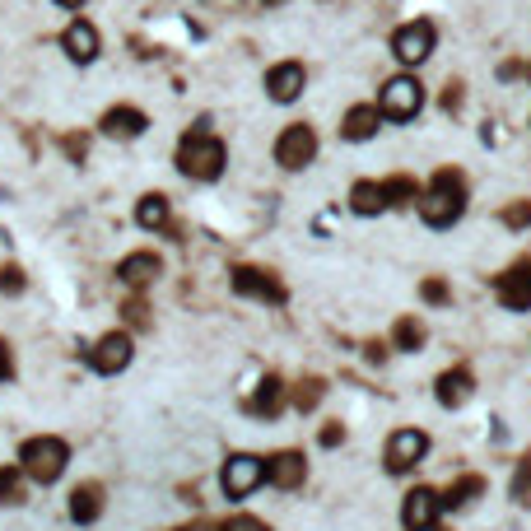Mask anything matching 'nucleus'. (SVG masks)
Masks as SVG:
<instances>
[{"instance_id": "f257e3e1", "label": "nucleus", "mask_w": 531, "mask_h": 531, "mask_svg": "<svg viewBox=\"0 0 531 531\" xmlns=\"http://www.w3.org/2000/svg\"><path fill=\"white\" fill-rule=\"evenodd\" d=\"M224 164H229V150L210 136V117H196V126H191L187 136H182V145H177V168H182V177H191V182H215V177L224 173Z\"/></svg>"}, {"instance_id": "f03ea898", "label": "nucleus", "mask_w": 531, "mask_h": 531, "mask_svg": "<svg viewBox=\"0 0 531 531\" xmlns=\"http://www.w3.org/2000/svg\"><path fill=\"white\" fill-rule=\"evenodd\" d=\"M415 205H420V219L429 229H452L466 215V177L457 168H438L429 191Z\"/></svg>"}, {"instance_id": "7ed1b4c3", "label": "nucleus", "mask_w": 531, "mask_h": 531, "mask_svg": "<svg viewBox=\"0 0 531 531\" xmlns=\"http://www.w3.org/2000/svg\"><path fill=\"white\" fill-rule=\"evenodd\" d=\"M66 466H70L66 438L38 434V438H28L24 448H19V471H24L28 480H38V485H56V480L66 476Z\"/></svg>"}, {"instance_id": "20e7f679", "label": "nucleus", "mask_w": 531, "mask_h": 531, "mask_svg": "<svg viewBox=\"0 0 531 531\" xmlns=\"http://www.w3.org/2000/svg\"><path fill=\"white\" fill-rule=\"evenodd\" d=\"M424 108V89L415 75H392V80L382 84L378 94V112L387 117V122H415Z\"/></svg>"}, {"instance_id": "39448f33", "label": "nucleus", "mask_w": 531, "mask_h": 531, "mask_svg": "<svg viewBox=\"0 0 531 531\" xmlns=\"http://www.w3.org/2000/svg\"><path fill=\"white\" fill-rule=\"evenodd\" d=\"M266 485V457H252V452H233L224 471H219V490L229 499H247Z\"/></svg>"}, {"instance_id": "423d86ee", "label": "nucleus", "mask_w": 531, "mask_h": 531, "mask_svg": "<svg viewBox=\"0 0 531 531\" xmlns=\"http://www.w3.org/2000/svg\"><path fill=\"white\" fill-rule=\"evenodd\" d=\"M429 457V434L424 429H396L387 438V448H382V466H387V476H406L415 466Z\"/></svg>"}, {"instance_id": "0eeeda50", "label": "nucleus", "mask_w": 531, "mask_h": 531, "mask_svg": "<svg viewBox=\"0 0 531 531\" xmlns=\"http://www.w3.org/2000/svg\"><path fill=\"white\" fill-rule=\"evenodd\" d=\"M229 285L238 299H257V303H271V308H280V303H289V289L280 285V275L261 271V266H233Z\"/></svg>"}, {"instance_id": "6e6552de", "label": "nucleus", "mask_w": 531, "mask_h": 531, "mask_svg": "<svg viewBox=\"0 0 531 531\" xmlns=\"http://www.w3.org/2000/svg\"><path fill=\"white\" fill-rule=\"evenodd\" d=\"M317 159V131L308 122H294L280 131V140H275V164L289 168V173H299V168H308Z\"/></svg>"}, {"instance_id": "1a4fd4ad", "label": "nucleus", "mask_w": 531, "mask_h": 531, "mask_svg": "<svg viewBox=\"0 0 531 531\" xmlns=\"http://www.w3.org/2000/svg\"><path fill=\"white\" fill-rule=\"evenodd\" d=\"M434 52V19H410L392 33V56L401 66H424Z\"/></svg>"}, {"instance_id": "9d476101", "label": "nucleus", "mask_w": 531, "mask_h": 531, "mask_svg": "<svg viewBox=\"0 0 531 531\" xmlns=\"http://www.w3.org/2000/svg\"><path fill=\"white\" fill-rule=\"evenodd\" d=\"M494 294H499V303H504L508 313H527L531 308V257L513 261L508 271L494 275Z\"/></svg>"}, {"instance_id": "9b49d317", "label": "nucleus", "mask_w": 531, "mask_h": 531, "mask_svg": "<svg viewBox=\"0 0 531 531\" xmlns=\"http://www.w3.org/2000/svg\"><path fill=\"white\" fill-rule=\"evenodd\" d=\"M131 354H136L131 336H126V331H108V336H98V345L84 354V359H89V368H94V373L112 378V373H122V368L131 364Z\"/></svg>"}, {"instance_id": "f8f14e48", "label": "nucleus", "mask_w": 531, "mask_h": 531, "mask_svg": "<svg viewBox=\"0 0 531 531\" xmlns=\"http://www.w3.org/2000/svg\"><path fill=\"white\" fill-rule=\"evenodd\" d=\"M438 513H443V504H438V490H429V485H415V490L401 499V527L406 531L438 527Z\"/></svg>"}, {"instance_id": "ddd939ff", "label": "nucleus", "mask_w": 531, "mask_h": 531, "mask_svg": "<svg viewBox=\"0 0 531 531\" xmlns=\"http://www.w3.org/2000/svg\"><path fill=\"white\" fill-rule=\"evenodd\" d=\"M434 396H438V406L443 410H462L471 396H476V373L466 364L448 368V373H438L434 378Z\"/></svg>"}, {"instance_id": "4468645a", "label": "nucleus", "mask_w": 531, "mask_h": 531, "mask_svg": "<svg viewBox=\"0 0 531 531\" xmlns=\"http://www.w3.org/2000/svg\"><path fill=\"white\" fill-rule=\"evenodd\" d=\"M285 406H289V387H285V378H275V373H266V378L257 382V392L243 401V410L257 415V420H280Z\"/></svg>"}, {"instance_id": "2eb2a0df", "label": "nucleus", "mask_w": 531, "mask_h": 531, "mask_svg": "<svg viewBox=\"0 0 531 531\" xmlns=\"http://www.w3.org/2000/svg\"><path fill=\"white\" fill-rule=\"evenodd\" d=\"M303 476H308V462H303L299 448H285V452H275V457H266V480H271L275 490H299Z\"/></svg>"}, {"instance_id": "dca6fc26", "label": "nucleus", "mask_w": 531, "mask_h": 531, "mask_svg": "<svg viewBox=\"0 0 531 531\" xmlns=\"http://www.w3.org/2000/svg\"><path fill=\"white\" fill-rule=\"evenodd\" d=\"M103 136H112V140H136V136H145V131H150V117H145V112L140 108H108L103 112Z\"/></svg>"}, {"instance_id": "f3484780", "label": "nucleus", "mask_w": 531, "mask_h": 531, "mask_svg": "<svg viewBox=\"0 0 531 531\" xmlns=\"http://www.w3.org/2000/svg\"><path fill=\"white\" fill-rule=\"evenodd\" d=\"M303 80H308V70H303L299 61H280V66L266 75V94H271L275 103H294V98L303 94Z\"/></svg>"}, {"instance_id": "a211bd4d", "label": "nucleus", "mask_w": 531, "mask_h": 531, "mask_svg": "<svg viewBox=\"0 0 531 531\" xmlns=\"http://www.w3.org/2000/svg\"><path fill=\"white\" fill-rule=\"evenodd\" d=\"M103 518V485L98 480H84V485H75V494H70V522L75 527H89V522Z\"/></svg>"}, {"instance_id": "6ab92c4d", "label": "nucleus", "mask_w": 531, "mask_h": 531, "mask_svg": "<svg viewBox=\"0 0 531 531\" xmlns=\"http://www.w3.org/2000/svg\"><path fill=\"white\" fill-rule=\"evenodd\" d=\"M117 275H122V285L145 289V285H154V280L164 275V261L154 257V252H131V257L117 266Z\"/></svg>"}, {"instance_id": "aec40b11", "label": "nucleus", "mask_w": 531, "mask_h": 531, "mask_svg": "<svg viewBox=\"0 0 531 531\" xmlns=\"http://www.w3.org/2000/svg\"><path fill=\"white\" fill-rule=\"evenodd\" d=\"M480 494H485V476H476V471H471V476H457V480H452L448 490L438 494V504H443V513H462V508L476 504Z\"/></svg>"}, {"instance_id": "412c9836", "label": "nucleus", "mask_w": 531, "mask_h": 531, "mask_svg": "<svg viewBox=\"0 0 531 531\" xmlns=\"http://www.w3.org/2000/svg\"><path fill=\"white\" fill-rule=\"evenodd\" d=\"M378 126H382V112L373 108V103H359V108L345 112L341 136L350 140V145H359V140H373V136H378Z\"/></svg>"}, {"instance_id": "4be33fe9", "label": "nucleus", "mask_w": 531, "mask_h": 531, "mask_svg": "<svg viewBox=\"0 0 531 531\" xmlns=\"http://www.w3.org/2000/svg\"><path fill=\"white\" fill-rule=\"evenodd\" d=\"M61 47L70 52V61H80V66H89L98 56V28L89 24V19H80V24L66 28V38H61Z\"/></svg>"}, {"instance_id": "5701e85b", "label": "nucleus", "mask_w": 531, "mask_h": 531, "mask_svg": "<svg viewBox=\"0 0 531 531\" xmlns=\"http://www.w3.org/2000/svg\"><path fill=\"white\" fill-rule=\"evenodd\" d=\"M350 210H354V215H364V219L382 215V210H387L382 182H354V187H350Z\"/></svg>"}, {"instance_id": "b1692460", "label": "nucleus", "mask_w": 531, "mask_h": 531, "mask_svg": "<svg viewBox=\"0 0 531 531\" xmlns=\"http://www.w3.org/2000/svg\"><path fill=\"white\" fill-rule=\"evenodd\" d=\"M136 224L140 229H164L168 224V196H159V191L140 196L136 201Z\"/></svg>"}, {"instance_id": "393cba45", "label": "nucleus", "mask_w": 531, "mask_h": 531, "mask_svg": "<svg viewBox=\"0 0 531 531\" xmlns=\"http://www.w3.org/2000/svg\"><path fill=\"white\" fill-rule=\"evenodd\" d=\"M392 345L401 354H420L424 350V322L420 317H401V322L392 327Z\"/></svg>"}, {"instance_id": "a878e982", "label": "nucleus", "mask_w": 531, "mask_h": 531, "mask_svg": "<svg viewBox=\"0 0 531 531\" xmlns=\"http://www.w3.org/2000/svg\"><path fill=\"white\" fill-rule=\"evenodd\" d=\"M382 196H387V210H392V205H415L420 201V187H415V177L410 173H396V177L382 182Z\"/></svg>"}, {"instance_id": "bb28decb", "label": "nucleus", "mask_w": 531, "mask_h": 531, "mask_svg": "<svg viewBox=\"0 0 531 531\" xmlns=\"http://www.w3.org/2000/svg\"><path fill=\"white\" fill-rule=\"evenodd\" d=\"M0 504H24V471L19 466H0Z\"/></svg>"}, {"instance_id": "cd10ccee", "label": "nucleus", "mask_w": 531, "mask_h": 531, "mask_svg": "<svg viewBox=\"0 0 531 531\" xmlns=\"http://www.w3.org/2000/svg\"><path fill=\"white\" fill-rule=\"evenodd\" d=\"M322 392H327V382L322 378H303L294 392H289V401H294V410H313L317 401H322Z\"/></svg>"}, {"instance_id": "c85d7f7f", "label": "nucleus", "mask_w": 531, "mask_h": 531, "mask_svg": "<svg viewBox=\"0 0 531 531\" xmlns=\"http://www.w3.org/2000/svg\"><path fill=\"white\" fill-rule=\"evenodd\" d=\"M508 494H513V504H522V508H531V457L513 471V480H508Z\"/></svg>"}, {"instance_id": "c756f323", "label": "nucleus", "mask_w": 531, "mask_h": 531, "mask_svg": "<svg viewBox=\"0 0 531 531\" xmlns=\"http://www.w3.org/2000/svg\"><path fill=\"white\" fill-rule=\"evenodd\" d=\"M499 219H504V229H527L531 224V201H513L499 210Z\"/></svg>"}, {"instance_id": "7c9ffc66", "label": "nucleus", "mask_w": 531, "mask_h": 531, "mask_svg": "<svg viewBox=\"0 0 531 531\" xmlns=\"http://www.w3.org/2000/svg\"><path fill=\"white\" fill-rule=\"evenodd\" d=\"M420 299H424V303H434V308H443V303H452V289H448V280H434V275H429V280H424V285H420Z\"/></svg>"}, {"instance_id": "2f4dec72", "label": "nucleus", "mask_w": 531, "mask_h": 531, "mask_svg": "<svg viewBox=\"0 0 531 531\" xmlns=\"http://www.w3.org/2000/svg\"><path fill=\"white\" fill-rule=\"evenodd\" d=\"M24 271H19V266H14V261H5V266H0V294H24Z\"/></svg>"}, {"instance_id": "473e14b6", "label": "nucleus", "mask_w": 531, "mask_h": 531, "mask_svg": "<svg viewBox=\"0 0 531 531\" xmlns=\"http://www.w3.org/2000/svg\"><path fill=\"white\" fill-rule=\"evenodd\" d=\"M122 317L131 322V327L145 331V327H150V303H145V299H131V303L122 308Z\"/></svg>"}, {"instance_id": "72a5a7b5", "label": "nucleus", "mask_w": 531, "mask_h": 531, "mask_svg": "<svg viewBox=\"0 0 531 531\" xmlns=\"http://www.w3.org/2000/svg\"><path fill=\"white\" fill-rule=\"evenodd\" d=\"M61 150L70 154V164H84V154H89V136H80V131H75V136H61Z\"/></svg>"}, {"instance_id": "f704fd0d", "label": "nucleus", "mask_w": 531, "mask_h": 531, "mask_svg": "<svg viewBox=\"0 0 531 531\" xmlns=\"http://www.w3.org/2000/svg\"><path fill=\"white\" fill-rule=\"evenodd\" d=\"M317 443H322V448H341V443H345V424L327 420V424H322V434H317Z\"/></svg>"}, {"instance_id": "c9c22d12", "label": "nucleus", "mask_w": 531, "mask_h": 531, "mask_svg": "<svg viewBox=\"0 0 531 531\" xmlns=\"http://www.w3.org/2000/svg\"><path fill=\"white\" fill-rule=\"evenodd\" d=\"M219 531H271L261 518H247V513H238V518H229V522H219Z\"/></svg>"}, {"instance_id": "e433bc0d", "label": "nucleus", "mask_w": 531, "mask_h": 531, "mask_svg": "<svg viewBox=\"0 0 531 531\" xmlns=\"http://www.w3.org/2000/svg\"><path fill=\"white\" fill-rule=\"evenodd\" d=\"M14 378V350L10 341H0V382H10Z\"/></svg>"}, {"instance_id": "4c0bfd02", "label": "nucleus", "mask_w": 531, "mask_h": 531, "mask_svg": "<svg viewBox=\"0 0 531 531\" xmlns=\"http://www.w3.org/2000/svg\"><path fill=\"white\" fill-rule=\"evenodd\" d=\"M364 359H368V364H382V359H387V345H382V341H368L364 345Z\"/></svg>"}, {"instance_id": "58836bf2", "label": "nucleus", "mask_w": 531, "mask_h": 531, "mask_svg": "<svg viewBox=\"0 0 531 531\" xmlns=\"http://www.w3.org/2000/svg\"><path fill=\"white\" fill-rule=\"evenodd\" d=\"M457 103H462V84H448V94H443V108H457Z\"/></svg>"}, {"instance_id": "ea45409f", "label": "nucleus", "mask_w": 531, "mask_h": 531, "mask_svg": "<svg viewBox=\"0 0 531 531\" xmlns=\"http://www.w3.org/2000/svg\"><path fill=\"white\" fill-rule=\"evenodd\" d=\"M518 61H504V66H499V80H518Z\"/></svg>"}, {"instance_id": "a19ab883", "label": "nucleus", "mask_w": 531, "mask_h": 531, "mask_svg": "<svg viewBox=\"0 0 531 531\" xmlns=\"http://www.w3.org/2000/svg\"><path fill=\"white\" fill-rule=\"evenodd\" d=\"M177 531H219L215 522H187V527H177Z\"/></svg>"}, {"instance_id": "79ce46f5", "label": "nucleus", "mask_w": 531, "mask_h": 531, "mask_svg": "<svg viewBox=\"0 0 531 531\" xmlns=\"http://www.w3.org/2000/svg\"><path fill=\"white\" fill-rule=\"evenodd\" d=\"M56 5H66V10H75V5H80V0H56Z\"/></svg>"}, {"instance_id": "37998d69", "label": "nucleus", "mask_w": 531, "mask_h": 531, "mask_svg": "<svg viewBox=\"0 0 531 531\" xmlns=\"http://www.w3.org/2000/svg\"><path fill=\"white\" fill-rule=\"evenodd\" d=\"M261 5H285V0H261Z\"/></svg>"}, {"instance_id": "c03bdc74", "label": "nucleus", "mask_w": 531, "mask_h": 531, "mask_svg": "<svg viewBox=\"0 0 531 531\" xmlns=\"http://www.w3.org/2000/svg\"><path fill=\"white\" fill-rule=\"evenodd\" d=\"M420 531H443V527H420Z\"/></svg>"}]
</instances>
